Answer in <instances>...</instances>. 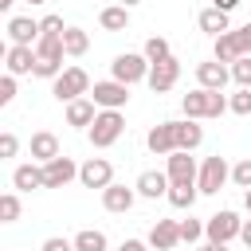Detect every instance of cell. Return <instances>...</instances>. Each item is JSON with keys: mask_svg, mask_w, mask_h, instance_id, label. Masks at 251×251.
I'll return each mask as SVG.
<instances>
[{"mask_svg": "<svg viewBox=\"0 0 251 251\" xmlns=\"http://www.w3.org/2000/svg\"><path fill=\"white\" fill-rule=\"evenodd\" d=\"M239 227H243V220L231 208H224V212L204 220V239L208 243H231V239H239Z\"/></svg>", "mask_w": 251, "mask_h": 251, "instance_id": "5", "label": "cell"}, {"mask_svg": "<svg viewBox=\"0 0 251 251\" xmlns=\"http://www.w3.org/2000/svg\"><path fill=\"white\" fill-rule=\"evenodd\" d=\"M16 220H20V196L4 192L0 196V224H16Z\"/></svg>", "mask_w": 251, "mask_h": 251, "instance_id": "30", "label": "cell"}, {"mask_svg": "<svg viewBox=\"0 0 251 251\" xmlns=\"http://www.w3.org/2000/svg\"><path fill=\"white\" fill-rule=\"evenodd\" d=\"M16 149H20V137L12 129H4L0 133V157H16Z\"/></svg>", "mask_w": 251, "mask_h": 251, "instance_id": "37", "label": "cell"}, {"mask_svg": "<svg viewBox=\"0 0 251 251\" xmlns=\"http://www.w3.org/2000/svg\"><path fill=\"white\" fill-rule=\"evenodd\" d=\"M12 98H16V75L4 71V78H0V106H8Z\"/></svg>", "mask_w": 251, "mask_h": 251, "instance_id": "36", "label": "cell"}, {"mask_svg": "<svg viewBox=\"0 0 251 251\" xmlns=\"http://www.w3.org/2000/svg\"><path fill=\"white\" fill-rule=\"evenodd\" d=\"M149 59L145 55H137V51H122V55H114V63H110V75L118 78V82H126V86H133V82H145L149 78Z\"/></svg>", "mask_w": 251, "mask_h": 251, "instance_id": "4", "label": "cell"}, {"mask_svg": "<svg viewBox=\"0 0 251 251\" xmlns=\"http://www.w3.org/2000/svg\"><path fill=\"white\" fill-rule=\"evenodd\" d=\"M118 251H149V243H141V239H126Z\"/></svg>", "mask_w": 251, "mask_h": 251, "instance_id": "40", "label": "cell"}, {"mask_svg": "<svg viewBox=\"0 0 251 251\" xmlns=\"http://www.w3.org/2000/svg\"><path fill=\"white\" fill-rule=\"evenodd\" d=\"M75 176H78V165H75L71 157H63V153H59L55 161L43 165V180H47V188H67Z\"/></svg>", "mask_w": 251, "mask_h": 251, "instance_id": "13", "label": "cell"}, {"mask_svg": "<svg viewBox=\"0 0 251 251\" xmlns=\"http://www.w3.org/2000/svg\"><path fill=\"white\" fill-rule=\"evenodd\" d=\"M12 4H16V0H0V12H12Z\"/></svg>", "mask_w": 251, "mask_h": 251, "instance_id": "44", "label": "cell"}, {"mask_svg": "<svg viewBox=\"0 0 251 251\" xmlns=\"http://www.w3.org/2000/svg\"><path fill=\"white\" fill-rule=\"evenodd\" d=\"M196 196H200L196 184H169V196H165V200H169L176 212H188V208L196 204Z\"/></svg>", "mask_w": 251, "mask_h": 251, "instance_id": "25", "label": "cell"}, {"mask_svg": "<svg viewBox=\"0 0 251 251\" xmlns=\"http://www.w3.org/2000/svg\"><path fill=\"white\" fill-rule=\"evenodd\" d=\"M204 239V224L200 220H180V243H196Z\"/></svg>", "mask_w": 251, "mask_h": 251, "instance_id": "33", "label": "cell"}, {"mask_svg": "<svg viewBox=\"0 0 251 251\" xmlns=\"http://www.w3.org/2000/svg\"><path fill=\"white\" fill-rule=\"evenodd\" d=\"M27 149H31V157H35L39 165H47V161H55V157H59V137H55L51 129H39V133H31Z\"/></svg>", "mask_w": 251, "mask_h": 251, "instance_id": "22", "label": "cell"}, {"mask_svg": "<svg viewBox=\"0 0 251 251\" xmlns=\"http://www.w3.org/2000/svg\"><path fill=\"white\" fill-rule=\"evenodd\" d=\"M165 173H169V180H173V184H196V176H200V169H196V161L188 157V149H176V153H169V165H165Z\"/></svg>", "mask_w": 251, "mask_h": 251, "instance_id": "11", "label": "cell"}, {"mask_svg": "<svg viewBox=\"0 0 251 251\" xmlns=\"http://www.w3.org/2000/svg\"><path fill=\"white\" fill-rule=\"evenodd\" d=\"M180 110H184V118L204 122V118H220L224 110H231V102L224 98V90H204V86H196L192 94L180 98Z\"/></svg>", "mask_w": 251, "mask_h": 251, "instance_id": "1", "label": "cell"}, {"mask_svg": "<svg viewBox=\"0 0 251 251\" xmlns=\"http://www.w3.org/2000/svg\"><path fill=\"white\" fill-rule=\"evenodd\" d=\"M204 251H227V243H208Z\"/></svg>", "mask_w": 251, "mask_h": 251, "instance_id": "43", "label": "cell"}, {"mask_svg": "<svg viewBox=\"0 0 251 251\" xmlns=\"http://www.w3.org/2000/svg\"><path fill=\"white\" fill-rule=\"evenodd\" d=\"M27 4H47V0H27Z\"/></svg>", "mask_w": 251, "mask_h": 251, "instance_id": "47", "label": "cell"}, {"mask_svg": "<svg viewBox=\"0 0 251 251\" xmlns=\"http://www.w3.org/2000/svg\"><path fill=\"white\" fill-rule=\"evenodd\" d=\"M39 251H75V239H67V235H51V239H43Z\"/></svg>", "mask_w": 251, "mask_h": 251, "instance_id": "38", "label": "cell"}, {"mask_svg": "<svg viewBox=\"0 0 251 251\" xmlns=\"http://www.w3.org/2000/svg\"><path fill=\"white\" fill-rule=\"evenodd\" d=\"M98 118V106H94V98L86 94V98H75V102H67V126H75V129H90V122Z\"/></svg>", "mask_w": 251, "mask_h": 251, "instance_id": "19", "label": "cell"}, {"mask_svg": "<svg viewBox=\"0 0 251 251\" xmlns=\"http://www.w3.org/2000/svg\"><path fill=\"white\" fill-rule=\"evenodd\" d=\"M75 251H106V235L98 227H82L75 235Z\"/></svg>", "mask_w": 251, "mask_h": 251, "instance_id": "28", "label": "cell"}, {"mask_svg": "<svg viewBox=\"0 0 251 251\" xmlns=\"http://www.w3.org/2000/svg\"><path fill=\"white\" fill-rule=\"evenodd\" d=\"M78 180H82V188H106V184H114V165L106 161V157H90V161H82L78 165Z\"/></svg>", "mask_w": 251, "mask_h": 251, "instance_id": "9", "label": "cell"}, {"mask_svg": "<svg viewBox=\"0 0 251 251\" xmlns=\"http://www.w3.org/2000/svg\"><path fill=\"white\" fill-rule=\"evenodd\" d=\"M149 63H161V59H169L173 51H169V39H161V35H153V39H145V51H141Z\"/></svg>", "mask_w": 251, "mask_h": 251, "instance_id": "29", "label": "cell"}, {"mask_svg": "<svg viewBox=\"0 0 251 251\" xmlns=\"http://www.w3.org/2000/svg\"><path fill=\"white\" fill-rule=\"evenodd\" d=\"M169 173H157V169H145L141 176H137V196H145V200H157V196H169Z\"/></svg>", "mask_w": 251, "mask_h": 251, "instance_id": "18", "label": "cell"}, {"mask_svg": "<svg viewBox=\"0 0 251 251\" xmlns=\"http://www.w3.org/2000/svg\"><path fill=\"white\" fill-rule=\"evenodd\" d=\"M239 239L251 247V220H243V227H239Z\"/></svg>", "mask_w": 251, "mask_h": 251, "instance_id": "42", "label": "cell"}, {"mask_svg": "<svg viewBox=\"0 0 251 251\" xmlns=\"http://www.w3.org/2000/svg\"><path fill=\"white\" fill-rule=\"evenodd\" d=\"M231 12H220V8H204L200 12V31H208V35H224V31H231V20H227Z\"/></svg>", "mask_w": 251, "mask_h": 251, "instance_id": "23", "label": "cell"}, {"mask_svg": "<svg viewBox=\"0 0 251 251\" xmlns=\"http://www.w3.org/2000/svg\"><path fill=\"white\" fill-rule=\"evenodd\" d=\"M176 78H180V59L176 55H169V59H161V63H153L149 67V90L153 94H165V90H173L176 86Z\"/></svg>", "mask_w": 251, "mask_h": 251, "instance_id": "8", "label": "cell"}, {"mask_svg": "<svg viewBox=\"0 0 251 251\" xmlns=\"http://www.w3.org/2000/svg\"><path fill=\"white\" fill-rule=\"evenodd\" d=\"M243 204H247V212H251V188H247V192H243Z\"/></svg>", "mask_w": 251, "mask_h": 251, "instance_id": "45", "label": "cell"}, {"mask_svg": "<svg viewBox=\"0 0 251 251\" xmlns=\"http://www.w3.org/2000/svg\"><path fill=\"white\" fill-rule=\"evenodd\" d=\"M145 145H149V153H157V157H169V153H176L173 122H161V126H153V129L145 133Z\"/></svg>", "mask_w": 251, "mask_h": 251, "instance_id": "21", "label": "cell"}, {"mask_svg": "<svg viewBox=\"0 0 251 251\" xmlns=\"http://www.w3.org/2000/svg\"><path fill=\"white\" fill-rule=\"evenodd\" d=\"M4 67L8 75H35V47H24V43H8L4 47Z\"/></svg>", "mask_w": 251, "mask_h": 251, "instance_id": "10", "label": "cell"}, {"mask_svg": "<svg viewBox=\"0 0 251 251\" xmlns=\"http://www.w3.org/2000/svg\"><path fill=\"white\" fill-rule=\"evenodd\" d=\"M122 133H126V118H122V110H98V118H94L90 129H86V137H90L94 149H110Z\"/></svg>", "mask_w": 251, "mask_h": 251, "instance_id": "2", "label": "cell"}, {"mask_svg": "<svg viewBox=\"0 0 251 251\" xmlns=\"http://www.w3.org/2000/svg\"><path fill=\"white\" fill-rule=\"evenodd\" d=\"M173 137H176V149H188L192 153L204 141V126L196 118H180V122H173Z\"/></svg>", "mask_w": 251, "mask_h": 251, "instance_id": "20", "label": "cell"}, {"mask_svg": "<svg viewBox=\"0 0 251 251\" xmlns=\"http://www.w3.org/2000/svg\"><path fill=\"white\" fill-rule=\"evenodd\" d=\"M133 200H137V188H126V184H106V188H102V208L114 212V216L129 212Z\"/></svg>", "mask_w": 251, "mask_h": 251, "instance_id": "16", "label": "cell"}, {"mask_svg": "<svg viewBox=\"0 0 251 251\" xmlns=\"http://www.w3.org/2000/svg\"><path fill=\"white\" fill-rule=\"evenodd\" d=\"M4 31H8V43H24V47L39 43V20H31V16H12Z\"/></svg>", "mask_w": 251, "mask_h": 251, "instance_id": "14", "label": "cell"}, {"mask_svg": "<svg viewBox=\"0 0 251 251\" xmlns=\"http://www.w3.org/2000/svg\"><path fill=\"white\" fill-rule=\"evenodd\" d=\"M122 4H126V8H133V4H141V0H122Z\"/></svg>", "mask_w": 251, "mask_h": 251, "instance_id": "46", "label": "cell"}, {"mask_svg": "<svg viewBox=\"0 0 251 251\" xmlns=\"http://www.w3.org/2000/svg\"><path fill=\"white\" fill-rule=\"evenodd\" d=\"M176 243H180V224L176 220H157L149 227V247L153 251H176Z\"/></svg>", "mask_w": 251, "mask_h": 251, "instance_id": "15", "label": "cell"}, {"mask_svg": "<svg viewBox=\"0 0 251 251\" xmlns=\"http://www.w3.org/2000/svg\"><path fill=\"white\" fill-rule=\"evenodd\" d=\"M231 180H235V184H239L243 192L251 188V157H243L239 165H231Z\"/></svg>", "mask_w": 251, "mask_h": 251, "instance_id": "34", "label": "cell"}, {"mask_svg": "<svg viewBox=\"0 0 251 251\" xmlns=\"http://www.w3.org/2000/svg\"><path fill=\"white\" fill-rule=\"evenodd\" d=\"M63 31H67L63 16H43L39 20V35H63Z\"/></svg>", "mask_w": 251, "mask_h": 251, "instance_id": "35", "label": "cell"}, {"mask_svg": "<svg viewBox=\"0 0 251 251\" xmlns=\"http://www.w3.org/2000/svg\"><path fill=\"white\" fill-rule=\"evenodd\" d=\"M12 184H16L20 192H35V188H47V180H43V165H39V161L16 165V169H12Z\"/></svg>", "mask_w": 251, "mask_h": 251, "instance_id": "17", "label": "cell"}, {"mask_svg": "<svg viewBox=\"0 0 251 251\" xmlns=\"http://www.w3.org/2000/svg\"><path fill=\"white\" fill-rule=\"evenodd\" d=\"M63 51H67L71 59L86 55V51H90V35H86L82 27H67V31H63Z\"/></svg>", "mask_w": 251, "mask_h": 251, "instance_id": "26", "label": "cell"}, {"mask_svg": "<svg viewBox=\"0 0 251 251\" xmlns=\"http://www.w3.org/2000/svg\"><path fill=\"white\" fill-rule=\"evenodd\" d=\"M90 75L82 71V67H67L59 78H51V94L59 98V102H75V98H86L90 94Z\"/></svg>", "mask_w": 251, "mask_h": 251, "instance_id": "3", "label": "cell"}, {"mask_svg": "<svg viewBox=\"0 0 251 251\" xmlns=\"http://www.w3.org/2000/svg\"><path fill=\"white\" fill-rule=\"evenodd\" d=\"M243 51H239V39H235V31H224V35H216V55L212 59H220V63H235Z\"/></svg>", "mask_w": 251, "mask_h": 251, "instance_id": "27", "label": "cell"}, {"mask_svg": "<svg viewBox=\"0 0 251 251\" xmlns=\"http://www.w3.org/2000/svg\"><path fill=\"white\" fill-rule=\"evenodd\" d=\"M98 24H102L106 31H126V27H129V8H126V4H110V8L98 12Z\"/></svg>", "mask_w": 251, "mask_h": 251, "instance_id": "24", "label": "cell"}, {"mask_svg": "<svg viewBox=\"0 0 251 251\" xmlns=\"http://www.w3.org/2000/svg\"><path fill=\"white\" fill-rule=\"evenodd\" d=\"M90 98H94L98 110H122L129 102V86L118 82V78H106V82H94L90 86Z\"/></svg>", "mask_w": 251, "mask_h": 251, "instance_id": "7", "label": "cell"}, {"mask_svg": "<svg viewBox=\"0 0 251 251\" xmlns=\"http://www.w3.org/2000/svg\"><path fill=\"white\" fill-rule=\"evenodd\" d=\"M235 39H239V51H243V55H251V24L235 27Z\"/></svg>", "mask_w": 251, "mask_h": 251, "instance_id": "39", "label": "cell"}, {"mask_svg": "<svg viewBox=\"0 0 251 251\" xmlns=\"http://www.w3.org/2000/svg\"><path fill=\"white\" fill-rule=\"evenodd\" d=\"M231 180V169H227V161L216 153V157H204V165H200V176H196V188L204 192V196H216L224 184Z\"/></svg>", "mask_w": 251, "mask_h": 251, "instance_id": "6", "label": "cell"}, {"mask_svg": "<svg viewBox=\"0 0 251 251\" xmlns=\"http://www.w3.org/2000/svg\"><path fill=\"white\" fill-rule=\"evenodd\" d=\"M227 78H231V67H227V63H220V59L196 63V82H200L204 90H224Z\"/></svg>", "mask_w": 251, "mask_h": 251, "instance_id": "12", "label": "cell"}, {"mask_svg": "<svg viewBox=\"0 0 251 251\" xmlns=\"http://www.w3.org/2000/svg\"><path fill=\"white\" fill-rule=\"evenodd\" d=\"M227 102H231V114L247 118V114H251V86H239V94H231Z\"/></svg>", "mask_w": 251, "mask_h": 251, "instance_id": "31", "label": "cell"}, {"mask_svg": "<svg viewBox=\"0 0 251 251\" xmlns=\"http://www.w3.org/2000/svg\"><path fill=\"white\" fill-rule=\"evenodd\" d=\"M231 78H235L239 86H251V55H239V59L231 63Z\"/></svg>", "mask_w": 251, "mask_h": 251, "instance_id": "32", "label": "cell"}, {"mask_svg": "<svg viewBox=\"0 0 251 251\" xmlns=\"http://www.w3.org/2000/svg\"><path fill=\"white\" fill-rule=\"evenodd\" d=\"M239 0H212V8H220V12H231Z\"/></svg>", "mask_w": 251, "mask_h": 251, "instance_id": "41", "label": "cell"}]
</instances>
